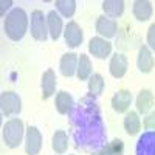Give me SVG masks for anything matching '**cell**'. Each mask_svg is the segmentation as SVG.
<instances>
[{
  "mask_svg": "<svg viewBox=\"0 0 155 155\" xmlns=\"http://www.w3.org/2000/svg\"><path fill=\"white\" fill-rule=\"evenodd\" d=\"M5 33L11 41H20L28 31V16L22 8H14L5 19Z\"/></svg>",
  "mask_w": 155,
  "mask_h": 155,
  "instance_id": "obj_1",
  "label": "cell"
},
{
  "mask_svg": "<svg viewBox=\"0 0 155 155\" xmlns=\"http://www.w3.org/2000/svg\"><path fill=\"white\" fill-rule=\"evenodd\" d=\"M23 135H25V127H23L22 120L19 118H12L6 121V124L3 126V141L11 149L20 146Z\"/></svg>",
  "mask_w": 155,
  "mask_h": 155,
  "instance_id": "obj_2",
  "label": "cell"
},
{
  "mask_svg": "<svg viewBox=\"0 0 155 155\" xmlns=\"http://www.w3.org/2000/svg\"><path fill=\"white\" fill-rule=\"evenodd\" d=\"M31 36L39 42H45L48 37L47 16L41 9H36L31 12Z\"/></svg>",
  "mask_w": 155,
  "mask_h": 155,
  "instance_id": "obj_3",
  "label": "cell"
},
{
  "mask_svg": "<svg viewBox=\"0 0 155 155\" xmlns=\"http://www.w3.org/2000/svg\"><path fill=\"white\" fill-rule=\"evenodd\" d=\"M0 107H2V113L6 116L19 115L22 112V99L14 92H3L0 96Z\"/></svg>",
  "mask_w": 155,
  "mask_h": 155,
  "instance_id": "obj_4",
  "label": "cell"
},
{
  "mask_svg": "<svg viewBox=\"0 0 155 155\" xmlns=\"http://www.w3.org/2000/svg\"><path fill=\"white\" fill-rule=\"evenodd\" d=\"M42 149V135L39 129L34 126L27 127V134H25V152L28 155H37Z\"/></svg>",
  "mask_w": 155,
  "mask_h": 155,
  "instance_id": "obj_5",
  "label": "cell"
},
{
  "mask_svg": "<svg viewBox=\"0 0 155 155\" xmlns=\"http://www.w3.org/2000/svg\"><path fill=\"white\" fill-rule=\"evenodd\" d=\"M118 31V22L107 17V16H99L96 19V33L102 39H112L116 36Z\"/></svg>",
  "mask_w": 155,
  "mask_h": 155,
  "instance_id": "obj_6",
  "label": "cell"
},
{
  "mask_svg": "<svg viewBox=\"0 0 155 155\" xmlns=\"http://www.w3.org/2000/svg\"><path fill=\"white\" fill-rule=\"evenodd\" d=\"M88 51L98 59H106L112 53V44L102 37H92L88 42Z\"/></svg>",
  "mask_w": 155,
  "mask_h": 155,
  "instance_id": "obj_7",
  "label": "cell"
},
{
  "mask_svg": "<svg viewBox=\"0 0 155 155\" xmlns=\"http://www.w3.org/2000/svg\"><path fill=\"white\" fill-rule=\"evenodd\" d=\"M64 37H65V42H67L68 47L76 48V47H79L82 44L84 34H82L81 27L76 22H68L65 30H64Z\"/></svg>",
  "mask_w": 155,
  "mask_h": 155,
  "instance_id": "obj_8",
  "label": "cell"
},
{
  "mask_svg": "<svg viewBox=\"0 0 155 155\" xmlns=\"http://www.w3.org/2000/svg\"><path fill=\"white\" fill-rule=\"evenodd\" d=\"M137 65L141 73H150L155 67V59L150 53L147 45H141L138 50V58H137Z\"/></svg>",
  "mask_w": 155,
  "mask_h": 155,
  "instance_id": "obj_9",
  "label": "cell"
},
{
  "mask_svg": "<svg viewBox=\"0 0 155 155\" xmlns=\"http://www.w3.org/2000/svg\"><path fill=\"white\" fill-rule=\"evenodd\" d=\"M130 102H132V93L129 90H118L112 98V107L115 112L124 113L130 107Z\"/></svg>",
  "mask_w": 155,
  "mask_h": 155,
  "instance_id": "obj_10",
  "label": "cell"
},
{
  "mask_svg": "<svg viewBox=\"0 0 155 155\" xmlns=\"http://www.w3.org/2000/svg\"><path fill=\"white\" fill-rule=\"evenodd\" d=\"M109 70H110V74L113 78H116V79L123 78L127 71V58L123 53L113 54L110 59V64H109Z\"/></svg>",
  "mask_w": 155,
  "mask_h": 155,
  "instance_id": "obj_11",
  "label": "cell"
},
{
  "mask_svg": "<svg viewBox=\"0 0 155 155\" xmlns=\"http://www.w3.org/2000/svg\"><path fill=\"white\" fill-rule=\"evenodd\" d=\"M155 104V96L149 88H143L137 96V112L138 113H149Z\"/></svg>",
  "mask_w": 155,
  "mask_h": 155,
  "instance_id": "obj_12",
  "label": "cell"
},
{
  "mask_svg": "<svg viewBox=\"0 0 155 155\" xmlns=\"http://www.w3.org/2000/svg\"><path fill=\"white\" fill-rule=\"evenodd\" d=\"M47 27H48V34L53 41H58L59 36L64 33L62 28V19L59 17V14H56V11H50L47 14Z\"/></svg>",
  "mask_w": 155,
  "mask_h": 155,
  "instance_id": "obj_13",
  "label": "cell"
},
{
  "mask_svg": "<svg viewBox=\"0 0 155 155\" xmlns=\"http://www.w3.org/2000/svg\"><path fill=\"white\" fill-rule=\"evenodd\" d=\"M78 62H79V58H78L76 53H67L61 58V73L64 76H73L76 74V68H78Z\"/></svg>",
  "mask_w": 155,
  "mask_h": 155,
  "instance_id": "obj_14",
  "label": "cell"
},
{
  "mask_svg": "<svg viewBox=\"0 0 155 155\" xmlns=\"http://www.w3.org/2000/svg\"><path fill=\"white\" fill-rule=\"evenodd\" d=\"M56 84H58V79H56L54 71L51 68H48L42 74V98L44 99H48L56 92Z\"/></svg>",
  "mask_w": 155,
  "mask_h": 155,
  "instance_id": "obj_15",
  "label": "cell"
},
{
  "mask_svg": "<svg viewBox=\"0 0 155 155\" xmlns=\"http://www.w3.org/2000/svg\"><path fill=\"white\" fill-rule=\"evenodd\" d=\"M152 11H153L152 3L147 2V0H137V2H134V16L140 22L149 20L152 16Z\"/></svg>",
  "mask_w": 155,
  "mask_h": 155,
  "instance_id": "obj_16",
  "label": "cell"
},
{
  "mask_svg": "<svg viewBox=\"0 0 155 155\" xmlns=\"http://www.w3.org/2000/svg\"><path fill=\"white\" fill-rule=\"evenodd\" d=\"M102 9H104L106 16L110 19H118L124 12V2L123 0H104L102 2Z\"/></svg>",
  "mask_w": 155,
  "mask_h": 155,
  "instance_id": "obj_17",
  "label": "cell"
},
{
  "mask_svg": "<svg viewBox=\"0 0 155 155\" xmlns=\"http://www.w3.org/2000/svg\"><path fill=\"white\" fill-rule=\"evenodd\" d=\"M124 129L129 135H137L141 129V121L138 112H127L124 116Z\"/></svg>",
  "mask_w": 155,
  "mask_h": 155,
  "instance_id": "obj_18",
  "label": "cell"
},
{
  "mask_svg": "<svg viewBox=\"0 0 155 155\" xmlns=\"http://www.w3.org/2000/svg\"><path fill=\"white\" fill-rule=\"evenodd\" d=\"M76 76L79 81H87L92 76V62H90L87 54L79 56V62H78V68H76Z\"/></svg>",
  "mask_w": 155,
  "mask_h": 155,
  "instance_id": "obj_19",
  "label": "cell"
},
{
  "mask_svg": "<svg viewBox=\"0 0 155 155\" xmlns=\"http://www.w3.org/2000/svg\"><path fill=\"white\" fill-rule=\"evenodd\" d=\"M51 147L56 153H65L68 147V137L64 130H56L51 138Z\"/></svg>",
  "mask_w": 155,
  "mask_h": 155,
  "instance_id": "obj_20",
  "label": "cell"
},
{
  "mask_svg": "<svg viewBox=\"0 0 155 155\" xmlns=\"http://www.w3.org/2000/svg\"><path fill=\"white\" fill-rule=\"evenodd\" d=\"M54 106H56V110L61 113V115H65L70 112L71 106H73V98L70 93L67 92H59L56 95V102H54Z\"/></svg>",
  "mask_w": 155,
  "mask_h": 155,
  "instance_id": "obj_21",
  "label": "cell"
},
{
  "mask_svg": "<svg viewBox=\"0 0 155 155\" xmlns=\"http://www.w3.org/2000/svg\"><path fill=\"white\" fill-rule=\"evenodd\" d=\"M104 78H102L99 73H95L90 76V79H88V92L95 95V96H99L102 92H104Z\"/></svg>",
  "mask_w": 155,
  "mask_h": 155,
  "instance_id": "obj_22",
  "label": "cell"
},
{
  "mask_svg": "<svg viewBox=\"0 0 155 155\" xmlns=\"http://www.w3.org/2000/svg\"><path fill=\"white\" fill-rule=\"evenodd\" d=\"M56 9L64 17H71L74 14V11H76V2L74 0H58Z\"/></svg>",
  "mask_w": 155,
  "mask_h": 155,
  "instance_id": "obj_23",
  "label": "cell"
},
{
  "mask_svg": "<svg viewBox=\"0 0 155 155\" xmlns=\"http://www.w3.org/2000/svg\"><path fill=\"white\" fill-rule=\"evenodd\" d=\"M123 152H124L123 141L121 140H113L104 149H101L98 155H123Z\"/></svg>",
  "mask_w": 155,
  "mask_h": 155,
  "instance_id": "obj_24",
  "label": "cell"
},
{
  "mask_svg": "<svg viewBox=\"0 0 155 155\" xmlns=\"http://www.w3.org/2000/svg\"><path fill=\"white\" fill-rule=\"evenodd\" d=\"M147 47L155 53V23H152L147 30Z\"/></svg>",
  "mask_w": 155,
  "mask_h": 155,
  "instance_id": "obj_25",
  "label": "cell"
},
{
  "mask_svg": "<svg viewBox=\"0 0 155 155\" xmlns=\"http://www.w3.org/2000/svg\"><path fill=\"white\" fill-rule=\"evenodd\" d=\"M143 126H144V129H155V110L146 113Z\"/></svg>",
  "mask_w": 155,
  "mask_h": 155,
  "instance_id": "obj_26",
  "label": "cell"
},
{
  "mask_svg": "<svg viewBox=\"0 0 155 155\" xmlns=\"http://www.w3.org/2000/svg\"><path fill=\"white\" fill-rule=\"evenodd\" d=\"M0 6H2V9H0V16L5 17V12H6V9H9L12 6V2L11 0H2V2H0Z\"/></svg>",
  "mask_w": 155,
  "mask_h": 155,
  "instance_id": "obj_27",
  "label": "cell"
}]
</instances>
